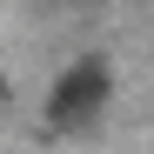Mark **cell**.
I'll return each instance as SVG.
<instances>
[{"mask_svg":"<svg viewBox=\"0 0 154 154\" xmlns=\"http://www.w3.org/2000/svg\"><path fill=\"white\" fill-rule=\"evenodd\" d=\"M100 100H107V67H100V60H81V67L60 74L54 100H47V121H54V127H81V121L100 114Z\"/></svg>","mask_w":154,"mask_h":154,"instance_id":"1","label":"cell"}]
</instances>
